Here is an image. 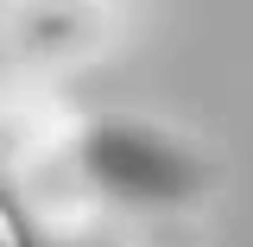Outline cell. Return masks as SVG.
<instances>
[{"label":"cell","mask_w":253,"mask_h":247,"mask_svg":"<svg viewBox=\"0 0 253 247\" xmlns=\"http://www.w3.org/2000/svg\"><path fill=\"white\" fill-rule=\"evenodd\" d=\"M0 247H13V235H6V216H0Z\"/></svg>","instance_id":"cell-1"}]
</instances>
